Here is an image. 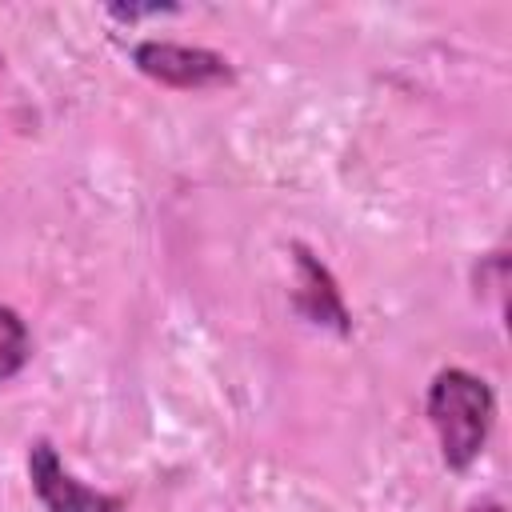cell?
<instances>
[{
	"mask_svg": "<svg viewBox=\"0 0 512 512\" xmlns=\"http://www.w3.org/2000/svg\"><path fill=\"white\" fill-rule=\"evenodd\" d=\"M28 480H32L36 500L44 504V512H120L124 508L120 496L76 480L64 468L52 440H32L28 444Z\"/></svg>",
	"mask_w": 512,
	"mask_h": 512,
	"instance_id": "obj_3",
	"label": "cell"
},
{
	"mask_svg": "<svg viewBox=\"0 0 512 512\" xmlns=\"http://www.w3.org/2000/svg\"><path fill=\"white\" fill-rule=\"evenodd\" d=\"M292 260H296V308L312 324H328L344 336L352 324H348V308H344V296H340L332 272L304 244H292Z\"/></svg>",
	"mask_w": 512,
	"mask_h": 512,
	"instance_id": "obj_4",
	"label": "cell"
},
{
	"mask_svg": "<svg viewBox=\"0 0 512 512\" xmlns=\"http://www.w3.org/2000/svg\"><path fill=\"white\" fill-rule=\"evenodd\" d=\"M132 64L148 80H156L164 88H180V92L220 88V84L236 80V68L228 56H220L212 48H196V44H176V40H140L132 48Z\"/></svg>",
	"mask_w": 512,
	"mask_h": 512,
	"instance_id": "obj_2",
	"label": "cell"
},
{
	"mask_svg": "<svg viewBox=\"0 0 512 512\" xmlns=\"http://www.w3.org/2000/svg\"><path fill=\"white\" fill-rule=\"evenodd\" d=\"M468 512H504V504H500V500H484V504H476V508H468Z\"/></svg>",
	"mask_w": 512,
	"mask_h": 512,
	"instance_id": "obj_6",
	"label": "cell"
},
{
	"mask_svg": "<svg viewBox=\"0 0 512 512\" xmlns=\"http://www.w3.org/2000/svg\"><path fill=\"white\" fill-rule=\"evenodd\" d=\"M428 424L440 444V460L452 472H464L480 460L492 424H496V392L484 376L468 368H440L424 396Z\"/></svg>",
	"mask_w": 512,
	"mask_h": 512,
	"instance_id": "obj_1",
	"label": "cell"
},
{
	"mask_svg": "<svg viewBox=\"0 0 512 512\" xmlns=\"http://www.w3.org/2000/svg\"><path fill=\"white\" fill-rule=\"evenodd\" d=\"M32 356V332L16 308L0 304V384L12 380Z\"/></svg>",
	"mask_w": 512,
	"mask_h": 512,
	"instance_id": "obj_5",
	"label": "cell"
}]
</instances>
